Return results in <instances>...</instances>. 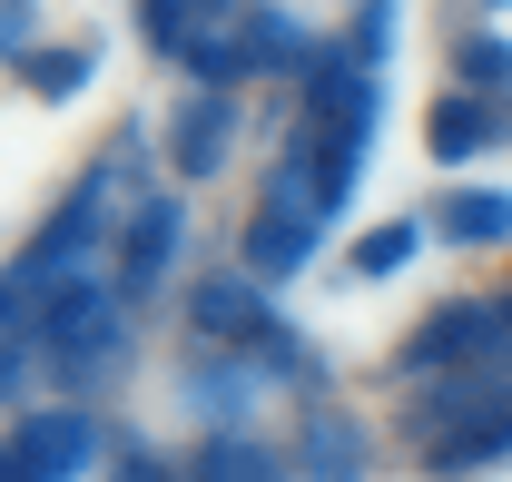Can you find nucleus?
Masks as SVG:
<instances>
[{
  "instance_id": "nucleus-1",
  "label": "nucleus",
  "mask_w": 512,
  "mask_h": 482,
  "mask_svg": "<svg viewBox=\"0 0 512 482\" xmlns=\"http://www.w3.org/2000/svg\"><path fill=\"white\" fill-rule=\"evenodd\" d=\"M512 453V364H473V374H434L404 404V463L414 473H483Z\"/></svg>"
},
{
  "instance_id": "nucleus-2",
  "label": "nucleus",
  "mask_w": 512,
  "mask_h": 482,
  "mask_svg": "<svg viewBox=\"0 0 512 482\" xmlns=\"http://www.w3.org/2000/svg\"><path fill=\"white\" fill-rule=\"evenodd\" d=\"M138 148H148V128H119V138L79 168V187L30 227V246L10 256L20 296H50V286H69V276H89V246H109V187H138ZM138 197H148V187H138Z\"/></svg>"
},
{
  "instance_id": "nucleus-3",
  "label": "nucleus",
  "mask_w": 512,
  "mask_h": 482,
  "mask_svg": "<svg viewBox=\"0 0 512 482\" xmlns=\"http://www.w3.org/2000/svg\"><path fill=\"white\" fill-rule=\"evenodd\" d=\"M30 335H40V374L89 394L109 364H128V296L109 276H69L50 296H30Z\"/></svg>"
},
{
  "instance_id": "nucleus-4",
  "label": "nucleus",
  "mask_w": 512,
  "mask_h": 482,
  "mask_svg": "<svg viewBox=\"0 0 512 482\" xmlns=\"http://www.w3.org/2000/svg\"><path fill=\"white\" fill-rule=\"evenodd\" d=\"M473 364H512V325L493 296H444L414 315V335L394 345V384H424V374H473Z\"/></svg>"
},
{
  "instance_id": "nucleus-5",
  "label": "nucleus",
  "mask_w": 512,
  "mask_h": 482,
  "mask_svg": "<svg viewBox=\"0 0 512 482\" xmlns=\"http://www.w3.org/2000/svg\"><path fill=\"white\" fill-rule=\"evenodd\" d=\"M355 187H365V168L335 148V128H316V119H296L286 109V138H276V158H266V207H296V217H345L355 207Z\"/></svg>"
},
{
  "instance_id": "nucleus-6",
  "label": "nucleus",
  "mask_w": 512,
  "mask_h": 482,
  "mask_svg": "<svg viewBox=\"0 0 512 482\" xmlns=\"http://www.w3.org/2000/svg\"><path fill=\"white\" fill-rule=\"evenodd\" d=\"M109 453V433L89 404H20L0 423V482H79Z\"/></svg>"
},
{
  "instance_id": "nucleus-7",
  "label": "nucleus",
  "mask_w": 512,
  "mask_h": 482,
  "mask_svg": "<svg viewBox=\"0 0 512 482\" xmlns=\"http://www.w3.org/2000/svg\"><path fill=\"white\" fill-rule=\"evenodd\" d=\"M119 256H109V286H119L128 305L138 296H158L168 286V266H178V246H188V197L178 187H148V197H128V217H119Z\"/></svg>"
},
{
  "instance_id": "nucleus-8",
  "label": "nucleus",
  "mask_w": 512,
  "mask_h": 482,
  "mask_svg": "<svg viewBox=\"0 0 512 482\" xmlns=\"http://www.w3.org/2000/svg\"><path fill=\"white\" fill-rule=\"evenodd\" d=\"M266 325H276V305L247 266H217V276L188 286V345H207V355H256Z\"/></svg>"
},
{
  "instance_id": "nucleus-9",
  "label": "nucleus",
  "mask_w": 512,
  "mask_h": 482,
  "mask_svg": "<svg viewBox=\"0 0 512 482\" xmlns=\"http://www.w3.org/2000/svg\"><path fill=\"white\" fill-rule=\"evenodd\" d=\"M365 473H375V423L335 394H316L296 414V482H365Z\"/></svg>"
},
{
  "instance_id": "nucleus-10",
  "label": "nucleus",
  "mask_w": 512,
  "mask_h": 482,
  "mask_svg": "<svg viewBox=\"0 0 512 482\" xmlns=\"http://www.w3.org/2000/svg\"><path fill=\"white\" fill-rule=\"evenodd\" d=\"M237 148V89H188L168 109V178L178 187H207Z\"/></svg>"
},
{
  "instance_id": "nucleus-11",
  "label": "nucleus",
  "mask_w": 512,
  "mask_h": 482,
  "mask_svg": "<svg viewBox=\"0 0 512 482\" xmlns=\"http://www.w3.org/2000/svg\"><path fill=\"white\" fill-rule=\"evenodd\" d=\"M316 217H296V207H266V197H256L247 207V227H237V266H247L256 286H286V276H306V266H316Z\"/></svg>"
},
{
  "instance_id": "nucleus-12",
  "label": "nucleus",
  "mask_w": 512,
  "mask_h": 482,
  "mask_svg": "<svg viewBox=\"0 0 512 482\" xmlns=\"http://www.w3.org/2000/svg\"><path fill=\"white\" fill-rule=\"evenodd\" d=\"M178 394H188V414H207V433H247L256 394H266V374H256L247 355H207V345H188Z\"/></svg>"
},
{
  "instance_id": "nucleus-13",
  "label": "nucleus",
  "mask_w": 512,
  "mask_h": 482,
  "mask_svg": "<svg viewBox=\"0 0 512 482\" xmlns=\"http://www.w3.org/2000/svg\"><path fill=\"white\" fill-rule=\"evenodd\" d=\"M503 99H473V89H434V109H424V148L463 168V158H483V148H503Z\"/></svg>"
},
{
  "instance_id": "nucleus-14",
  "label": "nucleus",
  "mask_w": 512,
  "mask_h": 482,
  "mask_svg": "<svg viewBox=\"0 0 512 482\" xmlns=\"http://www.w3.org/2000/svg\"><path fill=\"white\" fill-rule=\"evenodd\" d=\"M188 482H296V443H266V433H197Z\"/></svg>"
},
{
  "instance_id": "nucleus-15",
  "label": "nucleus",
  "mask_w": 512,
  "mask_h": 482,
  "mask_svg": "<svg viewBox=\"0 0 512 482\" xmlns=\"http://www.w3.org/2000/svg\"><path fill=\"white\" fill-rule=\"evenodd\" d=\"M424 227L463 256H493V246H512V187H444Z\"/></svg>"
},
{
  "instance_id": "nucleus-16",
  "label": "nucleus",
  "mask_w": 512,
  "mask_h": 482,
  "mask_svg": "<svg viewBox=\"0 0 512 482\" xmlns=\"http://www.w3.org/2000/svg\"><path fill=\"white\" fill-rule=\"evenodd\" d=\"M188 89H237V79H256V30H247V10H227V20H207L188 40Z\"/></svg>"
},
{
  "instance_id": "nucleus-17",
  "label": "nucleus",
  "mask_w": 512,
  "mask_h": 482,
  "mask_svg": "<svg viewBox=\"0 0 512 482\" xmlns=\"http://www.w3.org/2000/svg\"><path fill=\"white\" fill-rule=\"evenodd\" d=\"M89 69H99V40H50V50H30V60H20V89L60 109V99L89 89Z\"/></svg>"
},
{
  "instance_id": "nucleus-18",
  "label": "nucleus",
  "mask_w": 512,
  "mask_h": 482,
  "mask_svg": "<svg viewBox=\"0 0 512 482\" xmlns=\"http://www.w3.org/2000/svg\"><path fill=\"white\" fill-rule=\"evenodd\" d=\"M424 237H434L424 217H394V227H365V237H355V256H345V276H355V286H375V276H404Z\"/></svg>"
},
{
  "instance_id": "nucleus-19",
  "label": "nucleus",
  "mask_w": 512,
  "mask_h": 482,
  "mask_svg": "<svg viewBox=\"0 0 512 482\" xmlns=\"http://www.w3.org/2000/svg\"><path fill=\"white\" fill-rule=\"evenodd\" d=\"M453 89L512 99V40H503V30H463V40H453Z\"/></svg>"
},
{
  "instance_id": "nucleus-20",
  "label": "nucleus",
  "mask_w": 512,
  "mask_h": 482,
  "mask_svg": "<svg viewBox=\"0 0 512 482\" xmlns=\"http://www.w3.org/2000/svg\"><path fill=\"white\" fill-rule=\"evenodd\" d=\"M109 482H188V463H168L158 443H138V433H119V443H109Z\"/></svg>"
},
{
  "instance_id": "nucleus-21",
  "label": "nucleus",
  "mask_w": 512,
  "mask_h": 482,
  "mask_svg": "<svg viewBox=\"0 0 512 482\" xmlns=\"http://www.w3.org/2000/svg\"><path fill=\"white\" fill-rule=\"evenodd\" d=\"M345 50L365 69H384V50H394V0H355V30H345Z\"/></svg>"
},
{
  "instance_id": "nucleus-22",
  "label": "nucleus",
  "mask_w": 512,
  "mask_h": 482,
  "mask_svg": "<svg viewBox=\"0 0 512 482\" xmlns=\"http://www.w3.org/2000/svg\"><path fill=\"white\" fill-rule=\"evenodd\" d=\"M30 50H40V0H0V60L20 69Z\"/></svg>"
},
{
  "instance_id": "nucleus-23",
  "label": "nucleus",
  "mask_w": 512,
  "mask_h": 482,
  "mask_svg": "<svg viewBox=\"0 0 512 482\" xmlns=\"http://www.w3.org/2000/svg\"><path fill=\"white\" fill-rule=\"evenodd\" d=\"M493 305H503V325H512V276H503V286H493Z\"/></svg>"
},
{
  "instance_id": "nucleus-24",
  "label": "nucleus",
  "mask_w": 512,
  "mask_h": 482,
  "mask_svg": "<svg viewBox=\"0 0 512 482\" xmlns=\"http://www.w3.org/2000/svg\"><path fill=\"white\" fill-rule=\"evenodd\" d=\"M473 10H512V0H473Z\"/></svg>"
}]
</instances>
